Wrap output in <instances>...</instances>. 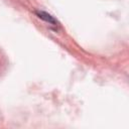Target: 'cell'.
<instances>
[{
    "label": "cell",
    "instance_id": "obj_1",
    "mask_svg": "<svg viewBox=\"0 0 129 129\" xmlns=\"http://www.w3.org/2000/svg\"><path fill=\"white\" fill-rule=\"evenodd\" d=\"M36 14H37V16H38L39 18H41V19L45 20L46 22H49V23H51V24H53V25H55V24H56V20H55L51 15H49L48 13L43 12V11H37V12H36Z\"/></svg>",
    "mask_w": 129,
    "mask_h": 129
}]
</instances>
